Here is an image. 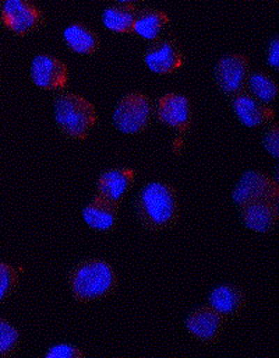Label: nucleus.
Instances as JSON below:
<instances>
[{
  "label": "nucleus",
  "instance_id": "f03ea898",
  "mask_svg": "<svg viewBox=\"0 0 279 358\" xmlns=\"http://www.w3.org/2000/svg\"><path fill=\"white\" fill-rule=\"evenodd\" d=\"M68 287L77 302L91 303L107 298L116 291L117 274L106 260L85 259L70 270Z\"/></svg>",
  "mask_w": 279,
  "mask_h": 358
},
{
  "label": "nucleus",
  "instance_id": "aec40b11",
  "mask_svg": "<svg viewBox=\"0 0 279 358\" xmlns=\"http://www.w3.org/2000/svg\"><path fill=\"white\" fill-rule=\"evenodd\" d=\"M246 84H248L251 95L262 103H269L275 101L278 95V85L275 80L266 73H252L251 76H248Z\"/></svg>",
  "mask_w": 279,
  "mask_h": 358
},
{
  "label": "nucleus",
  "instance_id": "6e6552de",
  "mask_svg": "<svg viewBox=\"0 0 279 358\" xmlns=\"http://www.w3.org/2000/svg\"><path fill=\"white\" fill-rule=\"evenodd\" d=\"M156 115L165 126L179 133H186L191 124L190 99L176 92L165 94L156 102Z\"/></svg>",
  "mask_w": 279,
  "mask_h": 358
},
{
  "label": "nucleus",
  "instance_id": "f257e3e1",
  "mask_svg": "<svg viewBox=\"0 0 279 358\" xmlns=\"http://www.w3.org/2000/svg\"><path fill=\"white\" fill-rule=\"evenodd\" d=\"M134 210L140 224L149 231L172 228L180 215L176 189L165 182H148L135 194Z\"/></svg>",
  "mask_w": 279,
  "mask_h": 358
},
{
  "label": "nucleus",
  "instance_id": "20e7f679",
  "mask_svg": "<svg viewBox=\"0 0 279 358\" xmlns=\"http://www.w3.org/2000/svg\"><path fill=\"white\" fill-rule=\"evenodd\" d=\"M152 116V105L146 95L134 91L124 95L113 110V124L123 134H138L144 131Z\"/></svg>",
  "mask_w": 279,
  "mask_h": 358
},
{
  "label": "nucleus",
  "instance_id": "5701e85b",
  "mask_svg": "<svg viewBox=\"0 0 279 358\" xmlns=\"http://www.w3.org/2000/svg\"><path fill=\"white\" fill-rule=\"evenodd\" d=\"M84 355L85 352L71 343L53 344L45 352V358H82Z\"/></svg>",
  "mask_w": 279,
  "mask_h": 358
},
{
  "label": "nucleus",
  "instance_id": "dca6fc26",
  "mask_svg": "<svg viewBox=\"0 0 279 358\" xmlns=\"http://www.w3.org/2000/svg\"><path fill=\"white\" fill-rule=\"evenodd\" d=\"M208 302L212 309L226 319L241 312L246 305V295L243 289L236 285L220 284L211 291Z\"/></svg>",
  "mask_w": 279,
  "mask_h": 358
},
{
  "label": "nucleus",
  "instance_id": "9d476101",
  "mask_svg": "<svg viewBox=\"0 0 279 358\" xmlns=\"http://www.w3.org/2000/svg\"><path fill=\"white\" fill-rule=\"evenodd\" d=\"M223 324L225 317L209 305L191 310L184 320L188 334L202 343H215L222 333Z\"/></svg>",
  "mask_w": 279,
  "mask_h": 358
},
{
  "label": "nucleus",
  "instance_id": "2eb2a0df",
  "mask_svg": "<svg viewBox=\"0 0 279 358\" xmlns=\"http://www.w3.org/2000/svg\"><path fill=\"white\" fill-rule=\"evenodd\" d=\"M84 222L93 231L109 232L117 225L119 204L95 196L81 211Z\"/></svg>",
  "mask_w": 279,
  "mask_h": 358
},
{
  "label": "nucleus",
  "instance_id": "4468645a",
  "mask_svg": "<svg viewBox=\"0 0 279 358\" xmlns=\"http://www.w3.org/2000/svg\"><path fill=\"white\" fill-rule=\"evenodd\" d=\"M232 108L239 122L247 127H258L269 122L275 115L272 108L241 91L233 95Z\"/></svg>",
  "mask_w": 279,
  "mask_h": 358
},
{
  "label": "nucleus",
  "instance_id": "412c9836",
  "mask_svg": "<svg viewBox=\"0 0 279 358\" xmlns=\"http://www.w3.org/2000/svg\"><path fill=\"white\" fill-rule=\"evenodd\" d=\"M21 336L17 327L8 320L0 317V357H8L14 354L20 347Z\"/></svg>",
  "mask_w": 279,
  "mask_h": 358
},
{
  "label": "nucleus",
  "instance_id": "f3484780",
  "mask_svg": "<svg viewBox=\"0 0 279 358\" xmlns=\"http://www.w3.org/2000/svg\"><path fill=\"white\" fill-rule=\"evenodd\" d=\"M63 39L70 50L78 55H93L99 48V38L86 25L74 22L64 28Z\"/></svg>",
  "mask_w": 279,
  "mask_h": 358
},
{
  "label": "nucleus",
  "instance_id": "6ab92c4d",
  "mask_svg": "<svg viewBox=\"0 0 279 358\" xmlns=\"http://www.w3.org/2000/svg\"><path fill=\"white\" fill-rule=\"evenodd\" d=\"M167 22L169 17L163 11L146 8L141 13H137L133 31L142 39L156 41Z\"/></svg>",
  "mask_w": 279,
  "mask_h": 358
},
{
  "label": "nucleus",
  "instance_id": "0eeeda50",
  "mask_svg": "<svg viewBox=\"0 0 279 358\" xmlns=\"http://www.w3.org/2000/svg\"><path fill=\"white\" fill-rule=\"evenodd\" d=\"M248 76V59L240 53H229L222 56L213 70V77L218 88L227 95H234L240 92L244 88Z\"/></svg>",
  "mask_w": 279,
  "mask_h": 358
},
{
  "label": "nucleus",
  "instance_id": "bb28decb",
  "mask_svg": "<svg viewBox=\"0 0 279 358\" xmlns=\"http://www.w3.org/2000/svg\"><path fill=\"white\" fill-rule=\"evenodd\" d=\"M117 1H120L121 4H133V3H135L138 0H117Z\"/></svg>",
  "mask_w": 279,
  "mask_h": 358
},
{
  "label": "nucleus",
  "instance_id": "423d86ee",
  "mask_svg": "<svg viewBox=\"0 0 279 358\" xmlns=\"http://www.w3.org/2000/svg\"><path fill=\"white\" fill-rule=\"evenodd\" d=\"M3 25L17 35H27L45 24L42 11L29 0H4L1 7Z\"/></svg>",
  "mask_w": 279,
  "mask_h": 358
},
{
  "label": "nucleus",
  "instance_id": "1a4fd4ad",
  "mask_svg": "<svg viewBox=\"0 0 279 358\" xmlns=\"http://www.w3.org/2000/svg\"><path fill=\"white\" fill-rule=\"evenodd\" d=\"M31 80L42 90H59L68 81L67 66L52 55H38L31 63Z\"/></svg>",
  "mask_w": 279,
  "mask_h": 358
},
{
  "label": "nucleus",
  "instance_id": "4be33fe9",
  "mask_svg": "<svg viewBox=\"0 0 279 358\" xmlns=\"http://www.w3.org/2000/svg\"><path fill=\"white\" fill-rule=\"evenodd\" d=\"M20 270L0 262V303L7 301L18 288Z\"/></svg>",
  "mask_w": 279,
  "mask_h": 358
},
{
  "label": "nucleus",
  "instance_id": "ddd939ff",
  "mask_svg": "<svg viewBox=\"0 0 279 358\" xmlns=\"http://www.w3.org/2000/svg\"><path fill=\"white\" fill-rule=\"evenodd\" d=\"M240 208V220L246 228L257 234H269L278 222V201L258 200Z\"/></svg>",
  "mask_w": 279,
  "mask_h": 358
},
{
  "label": "nucleus",
  "instance_id": "b1692460",
  "mask_svg": "<svg viewBox=\"0 0 279 358\" xmlns=\"http://www.w3.org/2000/svg\"><path fill=\"white\" fill-rule=\"evenodd\" d=\"M262 145L266 150L269 155L273 158H278L279 155V133H278V124L273 123L265 133L262 138Z\"/></svg>",
  "mask_w": 279,
  "mask_h": 358
},
{
  "label": "nucleus",
  "instance_id": "f8f14e48",
  "mask_svg": "<svg viewBox=\"0 0 279 358\" xmlns=\"http://www.w3.org/2000/svg\"><path fill=\"white\" fill-rule=\"evenodd\" d=\"M135 180V171L128 166L110 168L96 180V196L119 204Z\"/></svg>",
  "mask_w": 279,
  "mask_h": 358
},
{
  "label": "nucleus",
  "instance_id": "a878e982",
  "mask_svg": "<svg viewBox=\"0 0 279 358\" xmlns=\"http://www.w3.org/2000/svg\"><path fill=\"white\" fill-rule=\"evenodd\" d=\"M183 144H184V143H183V140H181V138H176V140L173 141V151L179 154V150L181 148V145H183Z\"/></svg>",
  "mask_w": 279,
  "mask_h": 358
},
{
  "label": "nucleus",
  "instance_id": "9b49d317",
  "mask_svg": "<svg viewBox=\"0 0 279 358\" xmlns=\"http://www.w3.org/2000/svg\"><path fill=\"white\" fill-rule=\"evenodd\" d=\"M144 63L155 74H169L183 66L184 56L174 41L163 39L146 49Z\"/></svg>",
  "mask_w": 279,
  "mask_h": 358
},
{
  "label": "nucleus",
  "instance_id": "393cba45",
  "mask_svg": "<svg viewBox=\"0 0 279 358\" xmlns=\"http://www.w3.org/2000/svg\"><path fill=\"white\" fill-rule=\"evenodd\" d=\"M266 62L271 67L278 69V66H279V42H278V38L272 39L269 46H268Z\"/></svg>",
  "mask_w": 279,
  "mask_h": 358
},
{
  "label": "nucleus",
  "instance_id": "39448f33",
  "mask_svg": "<svg viewBox=\"0 0 279 358\" xmlns=\"http://www.w3.org/2000/svg\"><path fill=\"white\" fill-rule=\"evenodd\" d=\"M278 197L279 187L276 180L259 171L244 172L232 192V200L237 207L258 200L278 201Z\"/></svg>",
  "mask_w": 279,
  "mask_h": 358
},
{
  "label": "nucleus",
  "instance_id": "a211bd4d",
  "mask_svg": "<svg viewBox=\"0 0 279 358\" xmlns=\"http://www.w3.org/2000/svg\"><path fill=\"white\" fill-rule=\"evenodd\" d=\"M137 17V10L133 4L110 6L105 8L102 14L103 27L116 34L133 32L134 22Z\"/></svg>",
  "mask_w": 279,
  "mask_h": 358
},
{
  "label": "nucleus",
  "instance_id": "7ed1b4c3",
  "mask_svg": "<svg viewBox=\"0 0 279 358\" xmlns=\"http://www.w3.org/2000/svg\"><path fill=\"white\" fill-rule=\"evenodd\" d=\"M54 120L64 136L82 140L96 124L98 116L88 99L78 94L63 92L54 101Z\"/></svg>",
  "mask_w": 279,
  "mask_h": 358
}]
</instances>
